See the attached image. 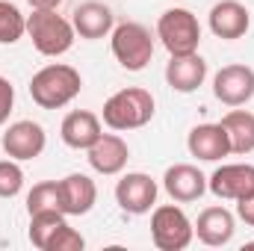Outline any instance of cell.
Listing matches in <instances>:
<instances>
[{
	"label": "cell",
	"instance_id": "1",
	"mask_svg": "<svg viewBox=\"0 0 254 251\" xmlns=\"http://www.w3.org/2000/svg\"><path fill=\"white\" fill-rule=\"evenodd\" d=\"M80 89H83L80 71L71 68V65H65V63L45 65L30 80V98L42 110H63V107H68L80 95Z\"/></svg>",
	"mask_w": 254,
	"mask_h": 251
},
{
	"label": "cell",
	"instance_id": "2",
	"mask_svg": "<svg viewBox=\"0 0 254 251\" xmlns=\"http://www.w3.org/2000/svg\"><path fill=\"white\" fill-rule=\"evenodd\" d=\"M154 95L148 89L139 86H127L122 92H116L113 98H107L104 104V125L110 130H139L154 119Z\"/></svg>",
	"mask_w": 254,
	"mask_h": 251
},
{
	"label": "cell",
	"instance_id": "3",
	"mask_svg": "<svg viewBox=\"0 0 254 251\" xmlns=\"http://www.w3.org/2000/svg\"><path fill=\"white\" fill-rule=\"evenodd\" d=\"M27 33L42 57H63L74 45V24L57 15V9H33L27 18Z\"/></svg>",
	"mask_w": 254,
	"mask_h": 251
},
{
	"label": "cell",
	"instance_id": "4",
	"mask_svg": "<svg viewBox=\"0 0 254 251\" xmlns=\"http://www.w3.org/2000/svg\"><path fill=\"white\" fill-rule=\"evenodd\" d=\"M157 39L169 51V57L178 54H195L201 45V24L184 6H172L157 21Z\"/></svg>",
	"mask_w": 254,
	"mask_h": 251
},
{
	"label": "cell",
	"instance_id": "5",
	"mask_svg": "<svg viewBox=\"0 0 254 251\" xmlns=\"http://www.w3.org/2000/svg\"><path fill=\"white\" fill-rule=\"evenodd\" d=\"M110 42H113V57L127 71H142L154 57V36L139 21H125V24L113 27Z\"/></svg>",
	"mask_w": 254,
	"mask_h": 251
},
{
	"label": "cell",
	"instance_id": "6",
	"mask_svg": "<svg viewBox=\"0 0 254 251\" xmlns=\"http://www.w3.org/2000/svg\"><path fill=\"white\" fill-rule=\"evenodd\" d=\"M192 237H195V225L178 204L154 207V213H151V240L160 251L190 249Z\"/></svg>",
	"mask_w": 254,
	"mask_h": 251
},
{
	"label": "cell",
	"instance_id": "7",
	"mask_svg": "<svg viewBox=\"0 0 254 251\" xmlns=\"http://www.w3.org/2000/svg\"><path fill=\"white\" fill-rule=\"evenodd\" d=\"M213 95L225 107H246L254 98V68L243 63L219 68L213 77Z\"/></svg>",
	"mask_w": 254,
	"mask_h": 251
},
{
	"label": "cell",
	"instance_id": "8",
	"mask_svg": "<svg viewBox=\"0 0 254 251\" xmlns=\"http://www.w3.org/2000/svg\"><path fill=\"white\" fill-rule=\"evenodd\" d=\"M157 181L145 172H127L116 184V201L130 216H142L157 204Z\"/></svg>",
	"mask_w": 254,
	"mask_h": 251
},
{
	"label": "cell",
	"instance_id": "9",
	"mask_svg": "<svg viewBox=\"0 0 254 251\" xmlns=\"http://www.w3.org/2000/svg\"><path fill=\"white\" fill-rule=\"evenodd\" d=\"M0 145L12 160H36V157H42V151L48 145V133L39 122L24 119V122H15L6 127Z\"/></svg>",
	"mask_w": 254,
	"mask_h": 251
},
{
	"label": "cell",
	"instance_id": "10",
	"mask_svg": "<svg viewBox=\"0 0 254 251\" xmlns=\"http://www.w3.org/2000/svg\"><path fill=\"white\" fill-rule=\"evenodd\" d=\"M207 189L216 198L225 201H240L254 192V166L252 163H228L219 166L210 178H207Z\"/></svg>",
	"mask_w": 254,
	"mask_h": 251
},
{
	"label": "cell",
	"instance_id": "11",
	"mask_svg": "<svg viewBox=\"0 0 254 251\" xmlns=\"http://www.w3.org/2000/svg\"><path fill=\"white\" fill-rule=\"evenodd\" d=\"M249 27H252V12L240 0H219L210 9V30L216 39H225V42L243 39Z\"/></svg>",
	"mask_w": 254,
	"mask_h": 251
},
{
	"label": "cell",
	"instance_id": "12",
	"mask_svg": "<svg viewBox=\"0 0 254 251\" xmlns=\"http://www.w3.org/2000/svg\"><path fill=\"white\" fill-rule=\"evenodd\" d=\"M163 187L172 195V201H181V204H190L198 201L204 192H207V178L198 166L192 163H175L166 169L163 175Z\"/></svg>",
	"mask_w": 254,
	"mask_h": 251
},
{
	"label": "cell",
	"instance_id": "13",
	"mask_svg": "<svg viewBox=\"0 0 254 251\" xmlns=\"http://www.w3.org/2000/svg\"><path fill=\"white\" fill-rule=\"evenodd\" d=\"M86 154H89V166L98 175H122L130 160V148L119 133H101Z\"/></svg>",
	"mask_w": 254,
	"mask_h": 251
},
{
	"label": "cell",
	"instance_id": "14",
	"mask_svg": "<svg viewBox=\"0 0 254 251\" xmlns=\"http://www.w3.org/2000/svg\"><path fill=\"white\" fill-rule=\"evenodd\" d=\"M234 231H237V219L231 210L225 207H207L198 213V222H195V237L210 246V249H222L234 240Z\"/></svg>",
	"mask_w": 254,
	"mask_h": 251
},
{
	"label": "cell",
	"instance_id": "15",
	"mask_svg": "<svg viewBox=\"0 0 254 251\" xmlns=\"http://www.w3.org/2000/svg\"><path fill=\"white\" fill-rule=\"evenodd\" d=\"M98 201V187L89 175H68L60 181V207L65 216H86Z\"/></svg>",
	"mask_w": 254,
	"mask_h": 251
},
{
	"label": "cell",
	"instance_id": "16",
	"mask_svg": "<svg viewBox=\"0 0 254 251\" xmlns=\"http://www.w3.org/2000/svg\"><path fill=\"white\" fill-rule=\"evenodd\" d=\"M187 148L192 157H198L204 163H216L231 154V142H228V133L222 125H195L187 136Z\"/></svg>",
	"mask_w": 254,
	"mask_h": 251
},
{
	"label": "cell",
	"instance_id": "17",
	"mask_svg": "<svg viewBox=\"0 0 254 251\" xmlns=\"http://www.w3.org/2000/svg\"><path fill=\"white\" fill-rule=\"evenodd\" d=\"M71 24H74V33L80 39H89V42L104 39L113 33V9L107 3H98V0H86L74 9Z\"/></svg>",
	"mask_w": 254,
	"mask_h": 251
},
{
	"label": "cell",
	"instance_id": "18",
	"mask_svg": "<svg viewBox=\"0 0 254 251\" xmlns=\"http://www.w3.org/2000/svg\"><path fill=\"white\" fill-rule=\"evenodd\" d=\"M204 77H207V63L198 57V51L195 54H178L166 65V83L184 95L195 92L204 83Z\"/></svg>",
	"mask_w": 254,
	"mask_h": 251
},
{
	"label": "cell",
	"instance_id": "19",
	"mask_svg": "<svg viewBox=\"0 0 254 251\" xmlns=\"http://www.w3.org/2000/svg\"><path fill=\"white\" fill-rule=\"evenodd\" d=\"M60 133H63V142L68 148H74V151H89V148L98 142V136H101L104 130H101V119H98L95 113H89V110H74V113H68L63 119Z\"/></svg>",
	"mask_w": 254,
	"mask_h": 251
},
{
	"label": "cell",
	"instance_id": "20",
	"mask_svg": "<svg viewBox=\"0 0 254 251\" xmlns=\"http://www.w3.org/2000/svg\"><path fill=\"white\" fill-rule=\"evenodd\" d=\"M219 125L225 127L231 154H252L254 151V113L249 110H231Z\"/></svg>",
	"mask_w": 254,
	"mask_h": 251
},
{
	"label": "cell",
	"instance_id": "21",
	"mask_svg": "<svg viewBox=\"0 0 254 251\" xmlns=\"http://www.w3.org/2000/svg\"><path fill=\"white\" fill-rule=\"evenodd\" d=\"M68 225L63 210H42V213H30V243L36 249H48V243L54 240V234Z\"/></svg>",
	"mask_w": 254,
	"mask_h": 251
},
{
	"label": "cell",
	"instance_id": "22",
	"mask_svg": "<svg viewBox=\"0 0 254 251\" xmlns=\"http://www.w3.org/2000/svg\"><path fill=\"white\" fill-rule=\"evenodd\" d=\"M27 33V18L9 0H0V45H15Z\"/></svg>",
	"mask_w": 254,
	"mask_h": 251
},
{
	"label": "cell",
	"instance_id": "23",
	"mask_svg": "<svg viewBox=\"0 0 254 251\" xmlns=\"http://www.w3.org/2000/svg\"><path fill=\"white\" fill-rule=\"evenodd\" d=\"M42 210H63L60 207V181H42L30 189L27 213H42Z\"/></svg>",
	"mask_w": 254,
	"mask_h": 251
},
{
	"label": "cell",
	"instance_id": "24",
	"mask_svg": "<svg viewBox=\"0 0 254 251\" xmlns=\"http://www.w3.org/2000/svg\"><path fill=\"white\" fill-rule=\"evenodd\" d=\"M24 189V169L18 160H0V198H15Z\"/></svg>",
	"mask_w": 254,
	"mask_h": 251
},
{
	"label": "cell",
	"instance_id": "25",
	"mask_svg": "<svg viewBox=\"0 0 254 251\" xmlns=\"http://www.w3.org/2000/svg\"><path fill=\"white\" fill-rule=\"evenodd\" d=\"M83 249H86V240L80 237V231H74L71 225H63L45 251H83Z\"/></svg>",
	"mask_w": 254,
	"mask_h": 251
},
{
	"label": "cell",
	"instance_id": "26",
	"mask_svg": "<svg viewBox=\"0 0 254 251\" xmlns=\"http://www.w3.org/2000/svg\"><path fill=\"white\" fill-rule=\"evenodd\" d=\"M12 107H15V89H12V83L6 77H0V125L9 122Z\"/></svg>",
	"mask_w": 254,
	"mask_h": 251
},
{
	"label": "cell",
	"instance_id": "27",
	"mask_svg": "<svg viewBox=\"0 0 254 251\" xmlns=\"http://www.w3.org/2000/svg\"><path fill=\"white\" fill-rule=\"evenodd\" d=\"M237 216H240L246 225H252V228H254V192L237 201Z\"/></svg>",
	"mask_w": 254,
	"mask_h": 251
},
{
	"label": "cell",
	"instance_id": "28",
	"mask_svg": "<svg viewBox=\"0 0 254 251\" xmlns=\"http://www.w3.org/2000/svg\"><path fill=\"white\" fill-rule=\"evenodd\" d=\"M63 0H30V6L33 9H57Z\"/></svg>",
	"mask_w": 254,
	"mask_h": 251
}]
</instances>
